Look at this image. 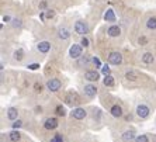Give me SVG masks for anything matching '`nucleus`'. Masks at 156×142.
<instances>
[{
  "mask_svg": "<svg viewBox=\"0 0 156 142\" xmlns=\"http://www.w3.org/2000/svg\"><path fill=\"white\" fill-rule=\"evenodd\" d=\"M107 61H108L110 65H121V63H122V55H121L120 52H117V51L110 52Z\"/></svg>",
  "mask_w": 156,
  "mask_h": 142,
  "instance_id": "obj_4",
  "label": "nucleus"
},
{
  "mask_svg": "<svg viewBox=\"0 0 156 142\" xmlns=\"http://www.w3.org/2000/svg\"><path fill=\"white\" fill-rule=\"evenodd\" d=\"M58 37L61 38V40H68L70 37V33L68 28H59L58 30Z\"/></svg>",
  "mask_w": 156,
  "mask_h": 142,
  "instance_id": "obj_20",
  "label": "nucleus"
},
{
  "mask_svg": "<svg viewBox=\"0 0 156 142\" xmlns=\"http://www.w3.org/2000/svg\"><path fill=\"white\" fill-rule=\"evenodd\" d=\"M27 68H28L30 70H37V69H40V63H30Z\"/></svg>",
  "mask_w": 156,
  "mask_h": 142,
  "instance_id": "obj_31",
  "label": "nucleus"
},
{
  "mask_svg": "<svg viewBox=\"0 0 156 142\" xmlns=\"http://www.w3.org/2000/svg\"><path fill=\"white\" fill-rule=\"evenodd\" d=\"M91 61H93V63H94V65H96V68H101V62H100V59H98V58H96V56H94V58H93V59H91Z\"/></svg>",
  "mask_w": 156,
  "mask_h": 142,
  "instance_id": "obj_32",
  "label": "nucleus"
},
{
  "mask_svg": "<svg viewBox=\"0 0 156 142\" xmlns=\"http://www.w3.org/2000/svg\"><path fill=\"white\" fill-rule=\"evenodd\" d=\"M35 90L37 91H41V84H40V86H38V84H35Z\"/></svg>",
  "mask_w": 156,
  "mask_h": 142,
  "instance_id": "obj_37",
  "label": "nucleus"
},
{
  "mask_svg": "<svg viewBox=\"0 0 156 142\" xmlns=\"http://www.w3.org/2000/svg\"><path fill=\"white\" fill-rule=\"evenodd\" d=\"M84 79L89 80V82H97L100 79V73L97 70H87L84 73Z\"/></svg>",
  "mask_w": 156,
  "mask_h": 142,
  "instance_id": "obj_10",
  "label": "nucleus"
},
{
  "mask_svg": "<svg viewBox=\"0 0 156 142\" xmlns=\"http://www.w3.org/2000/svg\"><path fill=\"white\" fill-rule=\"evenodd\" d=\"M153 61H155V58H153V55L151 54V52H145V54L142 55V62L146 63V65L153 63Z\"/></svg>",
  "mask_w": 156,
  "mask_h": 142,
  "instance_id": "obj_17",
  "label": "nucleus"
},
{
  "mask_svg": "<svg viewBox=\"0 0 156 142\" xmlns=\"http://www.w3.org/2000/svg\"><path fill=\"white\" fill-rule=\"evenodd\" d=\"M55 17V11L54 10H47L45 11V18H48V20H51V18Z\"/></svg>",
  "mask_w": 156,
  "mask_h": 142,
  "instance_id": "obj_28",
  "label": "nucleus"
},
{
  "mask_svg": "<svg viewBox=\"0 0 156 142\" xmlns=\"http://www.w3.org/2000/svg\"><path fill=\"white\" fill-rule=\"evenodd\" d=\"M83 91H84V96H86V97L93 98L96 94H97V87H96L94 84H86Z\"/></svg>",
  "mask_w": 156,
  "mask_h": 142,
  "instance_id": "obj_6",
  "label": "nucleus"
},
{
  "mask_svg": "<svg viewBox=\"0 0 156 142\" xmlns=\"http://www.w3.org/2000/svg\"><path fill=\"white\" fill-rule=\"evenodd\" d=\"M21 125H23V122L20 120H16L13 124H11V127H13V130H18V128H21Z\"/></svg>",
  "mask_w": 156,
  "mask_h": 142,
  "instance_id": "obj_29",
  "label": "nucleus"
},
{
  "mask_svg": "<svg viewBox=\"0 0 156 142\" xmlns=\"http://www.w3.org/2000/svg\"><path fill=\"white\" fill-rule=\"evenodd\" d=\"M45 6H47V3H45V2H42V3L40 4V7H41V9H44V7H45Z\"/></svg>",
  "mask_w": 156,
  "mask_h": 142,
  "instance_id": "obj_38",
  "label": "nucleus"
},
{
  "mask_svg": "<svg viewBox=\"0 0 156 142\" xmlns=\"http://www.w3.org/2000/svg\"><path fill=\"white\" fill-rule=\"evenodd\" d=\"M11 26L14 27V28H20L23 26V21L20 18H14V20H11Z\"/></svg>",
  "mask_w": 156,
  "mask_h": 142,
  "instance_id": "obj_24",
  "label": "nucleus"
},
{
  "mask_svg": "<svg viewBox=\"0 0 156 142\" xmlns=\"http://www.w3.org/2000/svg\"><path fill=\"white\" fill-rule=\"evenodd\" d=\"M110 113H111L113 117L118 118V117H122V108H121L118 104H114V106L111 107V110H110Z\"/></svg>",
  "mask_w": 156,
  "mask_h": 142,
  "instance_id": "obj_15",
  "label": "nucleus"
},
{
  "mask_svg": "<svg viewBox=\"0 0 156 142\" xmlns=\"http://www.w3.org/2000/svg\"><path fill=\"white\" fill-rule=\"evenodd\" d=\"M110 72H111V69H110V65H107V63H105V65H103L101 66V73L103 75H110Z\"/></svg>",
  "mask_w": 156,
  "mask_h": 142,
  "instance_id": "obj_26",
  "label": "nucleus"
},
{
  "mask_svg": "<svg viewBox=\"0 0 156 142\" xmlns=\"http://www.w3.org/2000/svg\"><path fill=\"white\" fill-rule=\"evenodd\" d=\"M65 103L69 104V106H73V104H80L82 101H80V97L76 91L70 90V91H68L65 96Z\"/></svg>",
  "mask_w": 156,
  "mask_h": 142,
  "instance_id": "obj_1",
  "label": "nucleus"
},
{
  "mask_svg": "<svg viewBox=\"0 0 156 142\" xmlns=\"http://www.w3.org/2000/svg\"><path fill=\"white\" fill-rule=\"evenodd\" d=\"M75 33L79 34V35L84 37L87 33H89V26H87V23L84 21H76L75 23Z\"/></svg>",
  "mask_w": 156,
  "mask_h": 142,
  "instance_id": "obj_3",
  "label": "nucleus"
},
{
  "mask_svg": "<svg viewBox=\"0 0 156 142\" xmlns=\"http://www.w3.org/2000/svg\"><path fill=\"white\" fill-rule=\"evenodd\" d=\"M62 86V82L59 79H56V77H54V79H49L47 82V89L49 91H58L59 89H61Z\"/></svg>",
  "mask_w": 156,
  "mask_h": 142,
  "instance_id": "obj_5",
  "label": "nucleus"
},
{
  "mask_svg": "<svg viewBox=\"0 0 156 142\" xmlns=\"http://www.w3.org/2000/svg\"><path fill=\"white\" fill-rule=\"evenodd\" d=\"M149 113H151V110H149V107L145 106V104H139V106L136 107V115H138L139 118H146V117L149 115Z\"/></svg>",
  "mask_w": 156,
  "mask_h": 142,
  "instance_id": "obj_7",
  "label": "nucleus"
},
{
  "mask_svg": "<svg viewBox=\"0 0 156 142\" xmlns=\"http://www.w3.org/2000/svg\"><path fill=\"white\" fill-rule=\"evenodd\" d=\"M80 44H82V47H89V40L86 38V35L82 37V41H80Z\"/></svg>",
  "mask_w": 156,
  "mask_h": 142,
  "instance_id": "obj_33",
  "label": "nucleus"
},
{
  "mask_svg": "<svg viewBox=\"0 0 156 142\" xmlns=\"http://www.w3.org/2000/svg\"><path fill=\"white\" fill-rule=\"evenodd\" d=\"M104 20L107 23H115L117 17H115V13H114L113 9H108V10L104 13Z\"/></svg>",
  "mask_w": 156,
  "mask_h": 142,
  "instance_id": "obj_13",
  "label": "nucleus"
},
{
  "mask_svg": "<svg viewBox=\"0 0 156 142\" xmlns=\"http://www.w3.org/2000/svg\"><path fill=\"white\" fill-rule=\"evenodd\" d=\"M103 83H104V86H107V87H113L114 83H115V80H114V77L111 76V75H105L104 79H103Z\"/></svg>",
  "mask_w": 156,
  "mask_h": 142,
  "instance_id": "obj_18",
  "label": "nucleus"
},
{
  "mask_svg": "<svg viewBox=\"0 0 156 142\" xmlns=\"http://www.w3.org/2000/svg\"><path fill=\"white\" fill-rule=\"evenodd\" d=\"M3 21H4V23H7V21H11V18L9 17V16H4V17H3Z\"/></svg>",
  "mask_w": 156,
  "mask_h": 142,
  "instance_id": "obj_36",
  "label": "nucleus"
},
{
  "mask_svg": "<svg viewBox=\"0 0 156 142\" xmlns=\"http://www.w3.org/2000/svg\"><path fill=\"white\" fill-rule=\"evenodd\" d=\"M135 138H136V135H135L134 130H128V131H125L122 134V141L124 142H132V141H135Z\"/></svg>",
  "mask_w": 156,
  "mask_h": 142,
  "instance_id": "obj_11",
  "label": "nucleus"
},
{
  "mask_svg": "<svg viewBox=\"0 0 156 142\" xmlns=\"http://www.w3.org/2000/svg\"><path fill=\"white\" fill-rule=\"evenodd\" d=\"M9 137H10L11 142H18L20 139H21V134L18 132V130H13V131L9 134Z\"/></svg>",
  "mask_w": 156,
  "mask_h": 142,
  "instance_id": "obj_19",
  "label": "nucleus"
},
{
  "mask_svg": "<svg viewBox=\"0 0 156 142\" xmlns=\"http://www.w3.org/2000/svg\"><path fill=\"white\" fill-rule=\"evenodd\" d=\"M134 142H149V139H148L146 135H138V137L135 138Z\"/></svg>",
  "mask_w": 156,
  "mask_h": 142,
  "instance_id": "obj_27",
  "label": "nucleus"
},
{
  "mask_svg": "<svg viewBox=\"0 0 156 142\" xmlns=\"http://www.w3.org/2000/svg\"><path fill=\"white\" fill-rule=\"evenodd\" d=\"M56 114H58V115H61V117H65V115H66L65 107H62V106H58V107H56Z\"/></svg>",
  "mask_w": 156,
  "mask_h": 142,
  "instance_id": "obj_25",
  "label": "nucleus"
},
{
  "mask_svg": "<svg viewBox=\"0 0 156 142\" xmlns=\"http://www.w3.org/2000/svg\"><path fill=\"white\" fill-rule=\"evenodd\" d=\"M82 52H83V47L82 44H73L69 48V56L72 59H77L82 56Z\"/></svg>",
  "mask_w": 156,
  "mask_h": 142,
  "instance_id": "obj_2",
  "label": "nucleus"
},
{
  "mask_svg": "<svg viewBox=\"0 0 156 142\" xmlns=\"http://www.w3.org/2000/svg\"><path fill=\"white\" fill-rule=\"evenodd\" d=\"M37 49H38L41 54H47V52H49V49H51V44H49L48 41H41L40 44L37 45Z\"/></svg>",
  "mask_w": 156,
  "mask_h": 142,
  "instance_id": "obj_12",
  "label": "nucleus"
},
{
  "mask_svg": "<svg viewBox=\"0 0 156 142\" xmlns=\"http://www.w3.org/2000/svg\"><path fill=\"white\" fill-rule=\"evenodd\" d=\"M51 142H63V138H62V135L61 134H56L54 137V138L51 139Z\"/></svg>",
  "mask_w": 156,
  "mask_h": 142,
  "instance_id": "obj_30",
  "label": "nucleus"
},
{
  "mask_svg": "<svg viewBox=\"0 0 156 142\" xmlns=\"http://www.w3.org/2000/svg\"><path fill=\"white\" fill-rule=\"evenodd\" d=\"M70 114H72V117H73V118H76V120H83L84 117L87 115L86 110H84V108H80V107H77V108H73Z\"/></svg>",
  "mask_w": 156,
  "mask_h": 142,
  "instance_id": "obj_8",
  "label": "nucleus"
},
{
  "mask_svg": "<svg viewBox=\"0 0 156 142\" xmlns=\"http://www.w3.org/2000/svg\"><path fill=\"white\" fill-rule=\"evenodd\" d=\"M107 34H108L110 37H113V38H115V37H118L121 34V28L118 26H111L108 30H107Z\"/></svg>",
  "mask_w": 156,
  "mask_h": 142,
  "instance_id": "obj_14",
  "label": "nucleus"
},
{
  "mask_svg": "<svg viewBox=\"0 0 156 142\" xmlns=\"http://www.w3.org/2000/svg\"><path fill=\"white\" fill-rule=\"evenodd\" d=\"M23 58H24V51L21 48H18L17 51H14V59L16 61H23Z\"/></svg>",
  "mask_w": 156,
  "mask_h": 142,
  "instance_id": "obj_23",
  "label": "nucleus"
},
{
  "mask_svg": "<svg viewBox=\"0 0 156 142\" xmlns=\"http://www.w3.org/2000/svg\"><path fill=\"white\" fill-rule=\"evenodd\" d=\"M139 44H146V38H145V37L139 38Z\"/></svg>",
  "mask_w": 156,
  "mask_h": 142,
  "instance_id": "obj_34",
  "label": "nucleus"
},
{
  "mask_svg": "<svg viewBox=\"0 0 156 142\" xmlns=\"http://www.w3.org/2000/svg\"><path fill=\"white\" fill-rule=\"evenodd\" d=\"M59 122L56 118H54V117H51V118H47L45 120V122H44V127H45V130H55V128H58Z\"/></svg>",
  "mask_w": 156,
  "mask_h": 142,
  "instance_id": "obj_9",
  "label": "nucleus"
},
{
  "mask_svg": "<svg viewBox=\"0 0 156 142\" xmlns=\"http://www.w3.org/2000/svg\"><path fill=\"white\" fill-rule=\"evenodd\" d=\"M146 27L149 30H156V17H149L146 21Z\"/></svg>",
  "mask_w": 156,
  "mask_h": 142,
  "instance_id": "obj_22",
  "label": "nucleus"
},
{
  "mask_svg": "<svg viewBox=\"0 0 156 142\" xmlns=\"http://www.w3.org/2000/svg\"><path fill=\"white\" fill-rule=\"evenodd\" d=\"M87 62H89V56L84 55V59H82V63H87Z\"/></svg>",
  "mask_w": 156,
  "mask_h": 142,
  "instance_id": "obj_35",
  "label": "nucleus"
},
{
  "mask_svg": "<svg viewBox=\"0 0 156 142\" xmlns=\"http://www.w3.org/2000/svg\"><path fill=\"white\" fill-rule=\"evenodd\" d=\"M125 79L131 80V82H135V80L138 79V73L134 72V70H129V72L125 73Z\"/></svg>",
  "mask_w": 156,
  "mask_h": 142,
  "instance_id": "obj_21",
  "label": "nucleus"
},
{
  "mask_svg": "<svg viewBox=\"0 0 156 142\" xmlns=\"http://www.w3.org/2000/svg\"><path fill=\"white\" fill-rule=\"evenodd\" d=\"M18 117V111L17 108H14V107H10V108L7 110V118L11 121H16Z\"/></svg>",
  "mask_w": 156,
  "mask_h": 142,
  "instance_id": "obj_16",
  "label": "nucleus"
}]
</instances>
